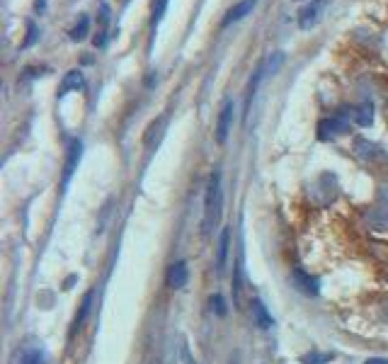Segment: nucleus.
Segmentation results:
<instances>
[{
  "label": "nucleus",
  "mask_w": 388,
  "mask_h": 364,
  "mask_svg": "<svg viewBox=\"0 0 388 364\" xmlns=\"http://www.w3.org/2000/svg\"><path fill=\"white\" fill-rule=\"evenodd\" d=\"M221 207H223V192H221V173L214 170L209 175L207 182V197H204V233H211L214 226L221 219Z\"/></svg>",
  "instance_id": "obj_1"
},
{
  "label": "nucleus",
  "mask_w": 388,
  "mask_h": 364,
  "mask_svg": "<svg viewBox=\"0 0 388 364\" xmlns=\"http://www.w3.org/2000/svg\"><path fill=\"white\" fill-rule=\"evenodd\" d=\"M350 112L347 110H340L338 115L328 117V119H323L318 124V138L320 141H330V138L345 134L347 129H350Z\"/></svg>",
  "instance_id": "obj_2"
},
{
  "label": "nucleus",
  "mask_w": 388,
  "mask_h": 364,
  "mask_svg": "<svg viewBox=\"0 0 388 364\" xmlns=\"http://www.w3.org/2000/svg\"><path fill=\"white\" fill-rule=\"evenodd\" d=\"M233 100H223L221 112H218V119H216V141L218 143H226L228 134H231V126H233Z\"/></svg>",
  "instance_id": "obj_3"
},
{
  "label": "nucleus",
  "mask_w": 388,
  "mask_h": 364,
  "mask_svg": "<svg viewBox=\"0 0 388 364\" xmlns=\"http://www.w3.org/2000/svg\"><path fill=\"white\" fill-rule=\"evenodd\" d=\"M44 362H47V355H44L42 347L34 345V342L22 345L17 350V355H15V364H44Z\"/></svg>",
  "instance_id": "obj_4"
},
{
  "label": "nucleus",
  "mask_w": 388,
  "mask_h": 364,
  "mask_svg": "<svg viewBox=\"0 0 388 364\" xmlns=\"http://www.w3.org/2000/svg\"><path fill=\"white\" fill-rule=\"evenodd\" d=\"M323 17V3H308L306 8L299 10V27L301 29H311L320 22Z\"/></svg>",
  "instance_id": "obj_5"
},
{
  "label": "nucleus",
  "mask_w": 388,
  "mask_h": 364,
  "mask_svg": "<svg viewBox=\"0 0 388 364\" xmlns=\"http://www.w3.org/2000/svg\"><path fill=\"white\" fill-rule=\"evenodd\" d=\"M187 279H190V268H187L185 260L172 263L170 270H167V286L170 289H182V286H187Z\"/></svg>",
  "instance_id": "obj_6"
},
{
  "label": "nucleus",
  "mask_w": 388,
  "mask_h": 364,
  "mask_svg": "<svg viewBox=\"0 0 388 364\" xmlns=\"http://www.w3.org/2000/svg\"><path fill=\"white\" fill-rule=\"evenodd\" d=\"M80 156H83V143H80V141H70L68 158H66V166H64V187L70 182V177H73L75 168H78V163H80Z\"/></svg>",
  "instance_id": "obj_7"
},
{
  "label": "nucleus",
  "mask_w": 388,
  "mask_h": 364,
  "mask_svg": "<svg viewBox=\"0 0 388 364\" xmlns=\"http://www.w3.org/2000/svg\"><path fill=\"white\" fill-rule=\"evenodd\" d=\"M291 282H294L296 289L304 291V294H308V296L318 294V279H313V277L308 272H304L301 268H296L294 272H291Z\"/></svg>",
  "instance_id": "obj_8"
},
{
  "label": "nucleus",
  "mask_w": 388,
  "mask_h": 364,
  "mask_svg": "<svg viewBox=\"0 0 388 364\" xmlns=\"http://www.w3.org/2000/svg\"><path fill=\"white\" fill-rule=\"evenodd\" d=\"M258 5V0H241V3H236L231 10L226 13V17H223V27H231L233 22H241V20L245 17V15L253 13V8Z\"/></svg>",
  "instance_id": "obj_9"
},
{
  "label": "nucleus",
  "mask_w": 388,
  "mask_h": 364,
  "mask_svg": "<svg viewBox=\"0 0 388 364\" xmlns=\"http://www.w3.org/2000/svg\"><path fill=\"white\" fill-rule=\"evenodd\" d=\"M216 272L221 275L226 270L228 263V250H231V228H223L221 235H218V245H216Z\"/></svg>",
  "instance_id": "obj_10"
},
{
  "label": "nucleus",
  "mask_w": 388,
  "mask_h": 364,
  "mask_svg": "<svg viewBox=\"0 0 388 364\" xmlns=\"http://www.w3.org/2000/svg\"><path fill=\"white\" fill-rule=\"evenodd\" d=\"M347 112H350V119L355 122L357 126H369L371 122H374V107H371L369 102H361V105H357V107H347Z\"/></svg>",
  "instance_id": "obj_11"
},
{
  "label": "nucleus",
  "mask_w": 388,
  "mask_h": 364,
  "mask_svg": "<svg viewBox=\"0 0 388 364\" xmlns=\"http://www.w3.org/2000/svg\"><path fill=\"white\" fill-rule=\"evenodd\" d=\"M97 22H100V27H97V34H95L93 44L102 49V46L107 44V27H110V5H107V3L100 5V15H97Z\"/></svg>",
  "instance_id": "obj_12"
},
{
  "label": "nucleus",
  "mask_w": 388,
  "mask_h": 364,
  "mask_svg": "<svg viewBox=\"0 0 388 364\" xmlns=\"http://www.w3.org/2000/svg\"><path fill=\"white\" fill-rule=\"evenodd\" d=\"M85 88V78L80 71H68V73L64 75V80H61V88H59V97H64L66 92L70 90H83Z\"/></svg>",
  "instance_id": "obj_13"
},
{
  "label": "nucleus",
  "mask_w": 388,
  "mask_h": 364,
  "mask_svg": "<svg viewBox=\"0 0 388 364\" xmlns=\"http://www.w3.org/2000/svg\"><path fill=\"white\" fill-rule=\"evenodd\" d=\"M250 311H253V319L258 323L260 328H272V316H269L267 306L262 304L260 299H253V304H250Z\"/></svg>",
  "instance_id": "obj_14"
},
{
  "label": "nucleus",
  "mask_w": 388,
  "mask_h": 364,
  "mask_svg": "<svg viewBox=\"0 0 388 364\" xmlns=\"http://www.w3.org/2000/svg\"><path fill=\"white\" fill-rule=\"evenodd\" d=\"M93 301H95V291H88L85 294V299H83V304H80V311L75 314V321H73V333L75 330H80L83 328V323L85 319L90 316V311H93Z\"/></svg>",
  "instance_id": "obj_15"
},
{
  "label": "nucleus",
  "mask_w": 388,
  "mask_h": 364,
  "mask_svg": "<svg viewBox=\"0 0 388 364\" xmlns=\"http://www.w3.org/2000/svg\"><path fill=\"white\" fill-rule=\"evenodd\" d=\"M172 357H175V364H197V362H194V355L190 352V345H187L185 337H177L175 350H172Z\"/></svg>",
  "instance_id": "obj_16"
},
{
  "label": "nucleus",
  "mask_w": 388,
  "mask_h": 364,
  "mask_svg": "<svg viewBox=\"0 0 388 364\" xmlns=\"http://www.w3.org/2000/svg\"><path fill=\"white\" fill-rule=\"evenodd\" d=\"M165 124H167V117H158V119L153 122L151 126H148V131H146V146H148V148H153L158 141H161V136H163V129H165Z\"/></svg>",
  "instance_id": "obj_17"
},
{
  "label": "nucleus",
  "mask_w": 388,
  "mask_h": 364,
  "mask_svg": "<svg viewBox=\"0 0 388 364\" xmlns=\"http://www.w3.org/2000/svg\"><path fill=\"white\" fill-rule=\"evenodd\" d=\"M88 34H90V17H88V15H80L78 22H75L73 29L68 32V37L73 39V42H83Z\"/></svg>",
  "instance_id": "obj_18"
},
{
  "label": "nucleus",
  "mask_w": 388,
  "mask_h": 364,
  "mask_svg": "<svg viewBox=\"0 0 388 364\" xmlns=\"http://www.w3.org/2000/svg\"><path fill=\"white\" fill-rule=\"evenodd\" d=\"M165 10H167V0H153V20H151L153 27H156V24L163 20V15H165Z\"/></svg>",
  "instance_id": "obj_19"
},
{
  "label": "nucleus",
  "mask_w": 388,
  "mask_h": 364,
  "mask_svg": "<svg viewBox=\"0 0 388 364\" xmlns=\"http://www.w3.org/2000/svg\"><path fill=\"white\" fill-rule=\"evenodd\" d=\"M330 360H333V355H328V352H311L304 357V364H328Z\"/></svg>",
  "instance_id": "obj_20"
},
{
  "label": "nucleus",
  "mask_w": 388,
  "mask_h": 364,
  "mask_svg": "<svg viewBox=\"0 0 388 364\" xmlns=\"http://www.w3.org/2000/svg\"><path fill=\"white\" fill-rule=\"evenodd\" d=\"M37 37H39V29H37V24L34 22H27V39L22 42V49H29L34 42H37Z\"/></svg>",
  "instance_id": "obj_21"
},
{
  "label": "nucleus",
  "mask_w": 388,
  "mask_h": 364,
  "mask_svg": "<svg viewBox=\"0 0 388 364\" xmlns=\"http://www.w3.org/2000/svg\"><path fill=\"white\" fill-rule=\"evenodd\" d=\"M357 148H364V151H359L364 158H374V156H376V151H379V148H376L374 143L364 141V138H359V141H357Z\"/></svg>",
  "instance_id": "obj_22"
},
{
  "label": "nucleus",
  "mask_w": 388,
  "mask_h": 364,
  "mask_svg": "<svg viewBox=\"0 0 388 364\" xmlns=\"http://www.w3.org/2000/svg\"><path fill=\"white\" fill-rule=\"evenodd\" d=\"M211 306H214V309H216V314L218 316H223V314H226V304H223V299H221V296H211Z\"/></svg>",
  "instance_id": "obj_23"
},
{
  "label": "nucleus",
  "mask_w": 388,
  "mask_h": 364,
  "mask_svg": "<svg viewBox=\"0 0 388 364\" xmlns=\"http://www.w3.org/2000/svg\"><path fill=\"white\" fill-rule=\"evenodd\" d=\"M364 364H388V357H371V360H366Z\"/></svg>",
  "instance_id": "obj_24"
},
{
  "label": "nucleus",
  "mask_w": 388,
  "mask_h": 364,
  "mask_svg": "<svg viewBox=\"0 0 388 364\" xmlns=\"http://www.w3.org/2000/svg\"><path fill=\"white\" fill-rule=\"evenodd\" d=\"M34 8H37V13H44V8H47V0H37V3H34Z\"/></svg>",
  "instance_id": "obj_25"
},
{
  "label": "nucleus",
  "mask_w": 388,
  "mask_h": 364,
  "mask_svg": "<svg viewBox=\"0 0 388 364\" xmlns=\"http://www.w3.org/2000/svg\"><path fill=\"white\" fill-rule=\"evenodd\" d=\"M153 364H158V362H153Z\"/></svg>",
  "instance_id": "obj_26"
}]
</instances>
